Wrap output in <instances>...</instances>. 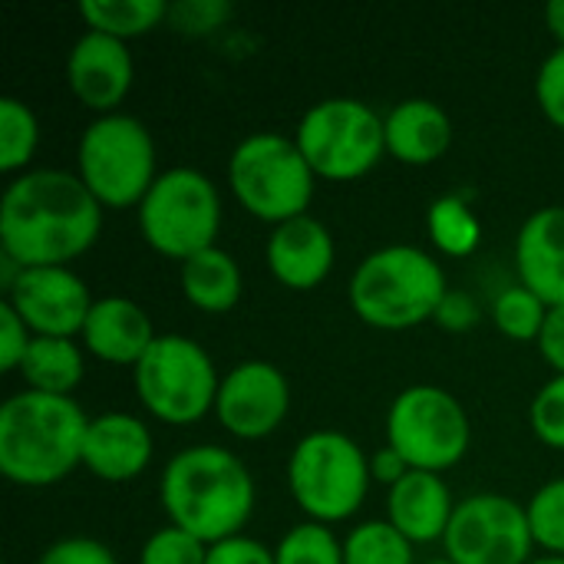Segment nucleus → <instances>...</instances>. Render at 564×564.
<instances>
[{"label":"nucleus","instance_id":"f257e3e1","mask_svg":"<svg viewBox=\"0 0 564 564\" xmlns=\"http://www.w3.org/2000/svg\"><path fill=\"white\" fill-rule=\"evenodd\" d=\"M102 231V205L76 172L33 169L0 198V251L20 268H66Z\"/></svg>","mask_w":564,"mask_h":564},{"label":"nucleus","instance_id":"f03ea898","mask_svg":"<svg viewBox=\"0 0 564 564\" xmlns=\"http://www.w3.org/2000/svg\"><path fill=\"white\" fill-rule=\"evenodd\" d=\"M169 525L205 545L241 535L254 512V479L225 446H188L175 453L159 482Z\"/></svg>","mask_w":564,"mask_h":564},{"label":"nucleus","instance_id":"7ed1b4c3","mask_svg":"<svg viewBox=\"0 0 564 564\" xmlns=\"http://www.w3.org/2000/svg\"><path fill=\"white\" fill-rule=\"evenodd\" d=\"M86 430L89 416L73 397L13 393L0 406V476L23 489L63 482L83 463Z\"/></svg>","mask_w":564,"mask_h":564},{"label":"nucleus","instance_id":"20e7f679","mask_svg":"<svg viewBox=\"0 0 564 564\" xmlns=\"http://www.w3.org/2000/svg\"><path fill=\"white\" fill-rule=\"evenodd\" d=\"M446 291L443 264L413 245L380 248L350 274V307L377 330H410L433 321Z\"/></svg>","mask_w":564,"mask_h":564},{"label":"nucleus","instance_id":"39448f33","mask_svg":"<svg viewBox=\"0 0 564 564\" xmlns=\"http://www.w3.org/2000/svg\"><path fill=\"white\" fill-rule=\"evenodd\" d=\"M228 185L238 205L268 225L307 215L317 175L284 132H254L241 139L228 159Z\"/></svg>","mask_w":564,"mask_h":564},{"label":"nucleus","instance_id":"423d86ee","mask_svg":"<svg viewBox=\"0 0 564 564\" xmlns=\"http://www.w3.org/2000/svg\"><path fill=\"white\" fill-rule=\"evenodd\" d=\"M370 479L367 453L337 430L307 433L288 459V489L297 509L321 525L357 516Z\"/></svg>","mask_w":564,"mask_h":564},{"label":"nucleus","instance_id":"0eeeda50","mask_svg":"<svg viewBox=\"0 0 564 564\" xmlns=\"http://www.w3.org/2000/svg\"><path fill=\"white\" fill-rule=\"evenodd\" d=\"M76 175L102 208H139L155 185V139L135 116H96L76 145Z\"/></svg>","mask_w":564,"mask_h":564},{"label":"nucleus","instance_id":"6e6552de","mask_svg":"<svg viewBox=\"0 0 564 564\" xmlns=\"http://www.w3.org/2000/svg\"><path fill=\"white\" fill-rule=\"evenodd\" d=\"M221 228V195L198 169H165L139 202V231L152 251L172 261L215 248Z\"/></svg>","mask_w":564,"mask_h":564},{"label":"nucleus","instance_id":"1a4fd4ad","mask_svg":"<svg viewBox=\"0 0 564 564\" xmlns=\"http://www.w3.org/2000/svg\"><path fill=\"white\" fill-rule=\"evenodd\" d=\"M294 142L314 175L327 182L364 178L387 152L383 116L354 96H330L314 102L301 116Z\"/></svg>","mask_w":564,"mask_h":564},{"label":"nucleus","instance_id":"9d476101","mask_svg":"<svg viewBox=\"0 0 564 564\" xmlns=\"http://www.w3.org/2000/svg\"><path fill=\"white\" fill-rule=\"evenodd\" d=\"M142 406L169 426H192L215 410L221 377L212 354L185 334H159L132 367Z\"/></svg>","mask_w":564,"mask_h":564},{"label":"nucleus","instance_id":"9b49d317","mask_svg":"<svg viewBox=\"0 0 564 564\" xmlns=\"http://www.w3.org/2000/svg\"><path fill=\"white\" fill-rule=\"evenodd\" d=\"M473 426L463 403L433 383L406 387L387 413V446H393L410 469L446 473L469 453Z\"/></svg>","mask_w":564,"mask_h":564},{"label":"nucleus","instance_id":"f8f14e48","mask_svg":"<svg viewBox=\"0 0 564 564\" xmlns=\"http://www.w3.org/2000/svg\"><path fill=\"white\" fill-rule=\"evenodd\" d=\"M443 549L453 564H529L535 549L529 509L499 492L466 496L456 502Z\"/></svg>","mask_w":564,"mask_h":564},{"label":"nucleus","instance_id":"ddd939ff","mask_svg":"<svg viewBox=\"0 0 564 564\" xmlns=\"http://www.w3.org/2000/svg\"><path fill=\"white\" fill-rule=\"evenodd\" d=\"M291 413V383L268 360H241L221 377L215 416L238 440H264Z\"/></svg>","mask_w":564,"mask_h":564},{"label":"nucleus","instance_id":"4468645a","mask_svg":"<svg viewBox=\"0 0 564 564\" xmlns=\"http://www.w3.org/2000/svg\"><path fill=\"white\" fill-rule=\"evenodd\" d=\"M7 304L23 317L33 337H73L83 334L93 311L86 281L69 268H23L7 291Z\"/></svg>","mask_w":564,"mask_h":564},{"label":"nucleus","instance_id":"2eb2a0df","mask_svg":"<svg viewBox=\"0 0 564 564\" xmlns=\"http://www.w3.org/2000/svg\"><path fill=\"white\" fill-rule=\"evenodd\" d=\"M135 79L132 53L122 40L86 30L66 56V86L93 112L109 116Z\"/></svg>","mask_w":564,"mask_h":564},{"label":"nucleus","instance_id":"dca6fc26","mask_svg":"<svg viewBox=\"0 0 564 564\" xmlns=\"http://www.w3.org/2000/svg\"><path fill=\"white\" fill-rule=\"evenodd\" d=\"M264 258L278 284L311 291L324 284L334 268V235L314 215H301L271 231Z\"/></svg>","mask_w":564,"mask_h":564},{"label":"nucleus","instance_id":"f3484780","mask_svg":"<svg viewBox=\"0 0 564 564\" xmlns=\"http://www.w3.org/2000/svg\"><path fill=\"white\" fill-rule=\"evenodd\" d=\"M152 463V433L132 413H102L89 420L83 466L102 482H132Z\"/></svg>","mask_w":564,"mask_h":564},{"label":"nucleus","instance_id":"a211bd4d","mask_svg":"<svg viewBox=\"0 0 564 564\" xmlns=\"http://www.w3.org/2000/svg\"><path fill=\"white\" fill-rule=\"evenodd\" d=\"M519 284L539 294L549 307L564 304V205L539 208L525 218L516 238Z\"/></svg>","mask_w":564,"mask_h":564},{"label":"nucleus","instance_id":"6ab92c4d","mask_svg":"<svg viewBox=\"0 0 564 564\" xmlns=\"http://www.w3.org/2000/svg\"><path fill=\"white\" fill-rule=\"evenodd\" d=\"M453 512H456V499L440 473L413 469L387 496V522L400 529L413 545L443 542Z\"/></svg>","mask_w":564,"mask_h":564},{"label":"nucleus","instance_id":"aec40b11","mask_svg":"<svg viewBox=\"0 0 564 564\" xmlns=\"http://www.w3.org/2000/svg\"><path fill=\"white\" fill-rule=\"evenodd\" d=\"M83 347L116 367H135L155 344V327L149 314L129 297H99L83 327Z\"/></svg>","mask_w":564,"mask_h":564},{"label":"nucleus","instance_id":"412c9836","mask_svg":"<svg viewBox=\"0 0 564 564\" xmlns=\"http://www.w3.org/2000/svg\"><path fill=\"white\" fill-rule=\"evenodd\" d=\"M387 152L403 165H433L453 145V119L433 99H403L383 116Z\"/></svg>","mask_w":564,"mask_h":564},{"label":"nucleus","instance_id":"4be33fe9","mask_svg":"<svg viewBox=\"0 0 564 564\" xmlns=\"http://www.w3.org/2000/svg\"><path fill=\"white\" fill-rule=\"evenodd\" d=\"M178 284L185 301L205 314H228L241 301V288H245L238 261L218 245L182 261Z\"/></svg>","mask_w":564,"mask_h":564},{"label":"nucleus","instance_id":"5701e85b","mask_svg":"<svg viewBox=\"0 0 564 564\" xmlns=\"http://www.w3.org/2000/svg\"><path fill=\"white\" fill-rule=\"evenodd\" d=\"M26 380V390L50 393V397H69L86 373L83 350L73 337H33L20 370Z\"/></svg>","mask_w":564,"mask_h":564},{"label":"nucleus","instance_id":"b1692460","mask_svg":"<svg viewBox=\"0 0 564 564\" xmlns=\"http://www.w3.org/2000/svg\"><path fill=\"white\" fill-rule=\"evenodd\" d=\"M79 17L93 33H106L126 43L165 23L169 3L165 0H83Z\"/></svg>","mask_w":564,"mask_h":564},{"label":"nucleus","instance_id":"393cba45","mask_svg":"<svg viewBox=\"0 0 564 564\" xmlns=\"http://www.w3.org/2000/svg\"><path fill=\"white\" fill-rule=\"evenodd\" d=\"M426 231L433 245L449 258H469L482 241V225L466 195H440L426 212Z\"/></svg>","mask_w":564,"mask_h":564},{"label":"nucleus","instance_id":"a878e982","mask_svg":"<svg viewBox=\"0 0 564 564\" xmlns=\"http://www.w3.org/2000/svg\"><path fill=\"white\" fill-rule=\"evenodd\" d=\"M36 145H40L36 112L17 96H3L0 99V172L7 175L23 172Z\"/></svg>","mask_w":564,"mask_h":564},{"label":"nucleus","instance_id":"bb28decb","mask_svg":"<svg viewBox=\"0 0 564 564\" xmlns=\"http://www.w3.org/2000/svg\"><path fill=\"white\" fill-rule=\"evenodd\" d=\"M344 564H413V542L387 519L364 522L344 539Z\"/></svg>","mask_w":564,"mask_h":564},{"label":"nucleus","instance_id":"cd10ccee","mask_svg":"<svg viewBox=\"0 0 564 564\" xmlns=\"http://www.w3.org/2000/svg\"><path fill=\"white\" fill-rule=\"evenodd\" d=\"M545 317H549V304L532 294L525 284H512L506 288L496 304H492V321L496 327L509 337V340H519V344H529V340H539L542 327H545Z\"/></svg>","mask_w":564,"mask_h":564},{"label":"nucleus","instance_id":"c85d7f7f","mask_svg":"<svg viewBox=\"0 0 564 564\" xmlns=\"http://www.w3.org/2000/svg\"><path fill=\"white\" fill-rule=\"evenodd\" d=\"M278 564H344V542L330 532V525L304 522L294 525L274 549Z\"/></svg>","mask_w":564,"mask_h":564},{"label":"nucleus","instance_id":"c756f323","mask_svg":"<svg viewBox=\"0 0 564 564\" xmlns=\"http://www.w3.org/2000/svg\"><path fill=\"white\" fill-rule=\"evenodd\" d=\"M525 509L535 545H542L549 555L564 558V479L545 482Z\"/></svg>","mask_w":564,"mask_h":564},{"label":"nucleus","instance_id":"7c9ffc66","mask_svg":"<svg viewBox=\"0 0 564 564\" xmlns=\"http://www.w3.org/2000/svg\"><path fill=\"white\" fill-rule=\"evenodd\" d=\"M208 562V545L198 542L195 535L165 525L152 532L139 552V564H205Z\"/></svg>","mask_w":564,"mask_h":564},{"label":"nucleus","instance_id":"2f4dec72","mask_svg":"<svg viewBox=\"0 0 564 564\" xmlns=\"http://www.w3.org/2000/svg\"><path fill=\"white\" fill-rule=\"evenodd\" d=\"M529 423L539 443L564 453V373H555L532 400Z\"/></svg>","mask_w":564,"mask_h":564},{"label":"nucleus","instance_id":"473e14b6","mask_svg":"<svg viewBox=\"0 0 564 564\" xmlns=\"http://www.w3.org/2000/svg\"><path fill=\"white\" fill-rule=\"evenodd\" d=\"M228 0H175L169 3V23L188 36H208L231 20Z\"/></svg>","mask_w":564,"mask_h":564},{"label":"nucleus","instance_id":"72a5a7b5","mask_svg":"<svg viewBox=\"0 0 564 564\" xmlns=\"http://www.w3.org/2000/svg\"><path fill=\"white\" fill-rule=\"evenodd\" d=\"M535 99H539V109L545 112V119L552 126L564 129V46H558L542 66H539V76H535Z\"/></svg>","mask_w":564,"mask_h":564},{"label":"nucleus","instance_id":"f704fd0d","mask_svg":"<svg viewBox=\"0 0 564 564\" xmlns=\"http://www.w3.org/2000/svg\"><path fill=\"white\" fill-rule=\"evenodd\" d=\"M36 564H119L112 549L96 542V539H83V535H73V539H59L53 542Z\"/></svg>","mask_w":564,"mask_h":564},{"label":"nucleus","instance_id":"c9c22d12","mask_svg":"<svg viewBox=\"0 0 564 564\" xmlns=\"http://www.w3.org/2000/svg\"><path fill=\"white\" fill-rule=\"evenodd\" d=\"M33 344V334L30 327L23 324V317L3 301L0 304V367L10 373V370H20L26 350Z\"/></svg>","mask_w":564,"mask_h":564},{"label":"nucleus","instance_id":"e433bc0d","mask_svg":"<svg viewBox=\"0 0 564 564\" xmlns=\"http://www.w3.org/2000/svg\"><path fill=\"white\" fill-rule=\"evenodd\" d=\"M205 564H278L274 552L248 535H231L225 542L208 545V562Z\"/></svg>","mask_w":564,"mask_h":564},{"label":"nucleus","instance_id":"4c0bfd02","mask_svg":"<svg viewBox=\"0 0 564 564\" xmlns=\"http://www.w3.org/2000/svg\"><path fill=\"white\" fill-rule=\"evenodd\" d=\"M443 330H449V334H466L469 327H476L479 324V304H476V297L473 294H466V291H446V297L440 301V307H436V317H433Z\"/></svg>","mask_w":564,"mask_h":564},{"label":"nucleus","instance_id":"58836bf2","mask_svg":"<svg viewBox=\"0 0 564 564\" xmlns=\"http://www.w3.org/2000/svg\"><path fill=\"white\" fill-rule=\"evenodd\" d=\"M535 344L542 350V360L555 373H564V304L562 307H549L545 327H542V334H539Z\"/></svg>","mask_w":564,"mask_h":564},{"label":"nucleus","instance_id":"ea45409f","mask_svg":"<svg viewBox=\"0 0 564 564\" xmlns=\"http://www.w3.org/2000/svg\"><path fill=\"white\" fill-rule=\"evenodd\" d=\"M406 473H413V469H410V463H406L393 446H383V449H377V453L370 456V476H373L380 486H387V489H393Z\"/></svg>","mask_w":564,"mask_h":564},{"label":"nucleus","instance_id":"a19ab883","mask_svg":"<svg viewBox=\"0 0 564 564\" xmlns=\"http://www.w3.org/2000/svg\"><path fill=\"white\" fill-rule=\"evenodd\" d=\"M545 26L558 40V46H564V0H552L545 7Z\"/></svg>","mask_w":564,"mask_h":564},{"label":"nucleus","instance_id":"79ce46f5","mask_svg":"<svg viewBox=\"0 0 564 564\" xmlns=\"http://www.w3.org/2000/svg\"><path fill=\"white\" fill-rule=\"evenodd\" d=\"M529 564H564V558H558V555H545V558H532Z\"/></svg>","mask_w":564,"mask_h":564},{"label":"nucleus","instance_id":"37998d69","mask_svg":"<svg viewBox=\"0 0 564 564\" xmlns=\"http://www.w3.org/2000/svg\"><path fill=\"white\" fill-rule=\"evenodd\" d=\"M426 564H453L449 558H440V562H426Z\"/></svg>","mask_w":564,"mask_h":564}]
</instances>
